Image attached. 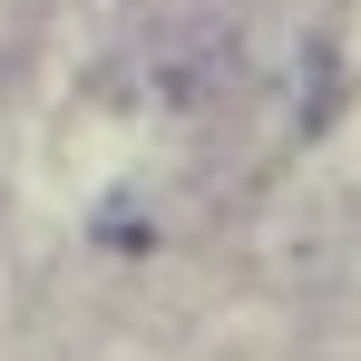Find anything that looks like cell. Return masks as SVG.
Here are the masks:
<instances>
[]
</instances>
